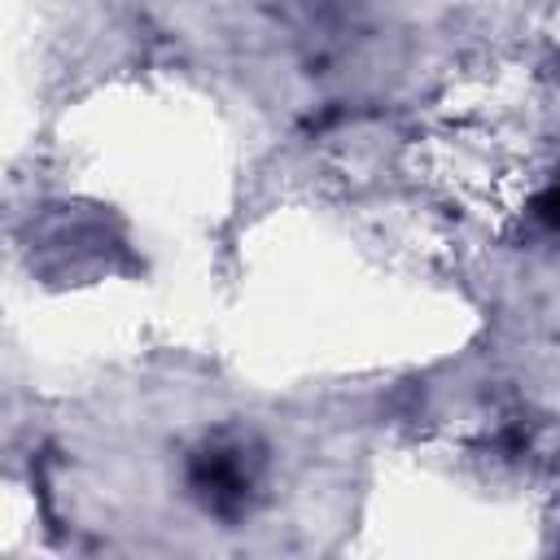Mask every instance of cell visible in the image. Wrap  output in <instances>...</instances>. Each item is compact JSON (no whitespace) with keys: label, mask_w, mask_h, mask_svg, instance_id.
I'll return each instance as SVG.
<instances>
[{"label":"cell","mask_w":560,"mask_h":560,"mask_svg":"<svg viewBox=\"0 0 560 560\" xmlns=\"http://www.w3.org/2000/svg\"><path fill=\"white\" fill-rule=\"evenodd\" d=\"M262 472H267V451H262V442L254 433L214 429L188 451L184 486L214 521L232 525L258 503Z\"/></svg>","instance_id":"cell-1"}]
</instances>
